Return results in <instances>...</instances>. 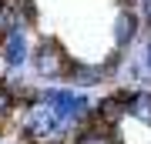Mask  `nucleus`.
<instances>
[{"mask_svg": "<svg viewBox=\"0 0 151 144\" xmlns=\"http://www.w3.org/2000/svg\"><path fill=\"white\" fill-rule=\"evenodd\" d=\"M40 104H47L64 128H77L81 131L84 124H91V117H94L91 101H87L81 91H70V87H47V91H40Z\"/></svg>", "mask_w": 151, "mask_h": 144, "instance_id": "1", "label": "nucleus"}, {"mask_svg": "<svg viewBox=\"0 0 151 144\" xmlns=\"http://www.w3.org/2000/svg\"><path fill=\"white\" fill-rule=\"evenodd\" d=\"M20 131L27 138V144H64V134H67V128L54 117V111L47 104H40V101L27 104Z\"/></svg>", "mask_w": 151, "mask_h": 144, "instance_id": "2", "label": "nucleus"}, {"mask_svg": "<svg viewBox=\"0 0 151 144\" xmlns=\"http://www.w3.org/2000/svg\"><path fill=\"white\" fill-rule=\"evenodd\" d=\"M34 70H37V77L44 80H64L70 64H74V57H67L64 44L57 37H40L37 47H34Z\"/></svg>", "mask_w": 151, "mask_h": 144, "instance_id": "3", "label": "nucleus"}, {"mask_svg": "<svg viewBox=\"0 0 151 144\" xmlns=\"http://www.w3.org/2000/svg\"><path fill=\"white\" fill-rule=\"evenodd\" d=\"M141 34V17L134 10H118V17H114V27H111V37H114V47L128 50L131 44L138 40Z\"/></svg>", "mask_w": 151, "mask_h": 144, "instance_id": "4", "label": "nucleus"}, {"mask_svg": "<svg viewBox=\"0 0 151 144\" xmlns=\"http://www.w3.org/2000/svg\"><path fill=\"white\" fill-rule=\"evenodd\" d=\"M0 54H4V64L10 67V70H17V67L27 64L30 47H27V37H24V27H14V30L4 37V47H0Z\"/></svg>", "mask_w": 151, "mask_h": 144, "instance_id": "5", "label": "nucleus"}, {"mask_svg": "<svg viewBox=\"0 0 151 144\" xmlns=\"http://www.w3.org/2000/svg\"><path fill=\"white\" fill-rule=\"evenodd\" d=\"M124 97L121 94H111V97H104V101H97V107H94V124H101V128H108V131H114L121 124V117H124Z\"/></svg>", "mask_w": 151, "mask_h": 144, "instance_id": "6", "label": "nucleus"}, {"mask_svg": "<svg viewBox=\"0 0 151 144\" xmlns=\"http://www.w3.org/2000/svg\"><path fill=\"white\" fill-rule=\"evenodd\" d=\"M108 77V67H101V64H84V60H74L67 70V84H74V87H94V84H101V80Z\"/></svg>", "mask_w": 151, "mask_h": 144, "instance_id": "7", "label": "nucleus"}, {"mask_svg": "<svg viewBox=\"0 0 151 144\" xmlns=\"http://www.w3.org/2000/svg\"><path fill=\"white\" fill-rule=\"evenodd\" d=\"M124 111L141 124H151V91H121Z\"/></svg>", "mask_w": 151, "mask_h": 144, "instance_id": "8", "label": "nucleus"}, {"mask_svg": "<svg viewBox=\"0 0 151 144\" xmlns=\"http://www.w3.org/2000/svg\"><path fill=\"white\" fill-rule=\"evenodd\" d=\"M74 144H118V138H114V131H108V128L91 121V124H84L74 134Z\"/></svg>", "mask_w": 151, "mask_h": 144, "instance_id": "9", "label": "nucleus"}, {"mask_svg": "<svg viewBox=\"0 0 151 144\" xmlns=\"http://www.w3.org/2000/svg\"><path fill=\"white\" fill-rule=\"evenodd\" d=\"M17 107V94H14V87H7L4 80H0V117H7Z\"/></svg>", "mask_w": 151, "mask_h": 144, "instance_id": "10", "label": "nucleus"}, {"mask_svg": "<svg viewBox=\"0 0 151 144\" xmlns=\"http://www.w3.org/2000/svg\"><path fill=\"white\" fill-rule=\"evenodd\" d=\"M141 70L151 77V34H148V40H145V47H141Z\"/></svg>", "mask_w": 151, "mask_h": 144, "instance_id": "11", "label": "nucleus"}, {"mask_svg": "<svg viewBox=\"0 0 151 144\" xmlns=\"http://www.w3.org/2000/svg\"><path fill=\"white\" fill-rule=\"evenodd\" d=\"M141 24H148L151 30V0H141Z\"/></svg>", "mask_w": 151, "mask_h": 144, "instance_id": "12", "label": "nucleus"}, {"mask_svg": "<svg viewBox=\"0 0 151 144\" xmlns=\"http://www.w3.org/2000/svg\"><path fill=\"white\" fill-rule=\"evenodd\" d=\"M131 4H138V0H121V10H131Z\"/></svg>", "mask_w": 151, "mask_h": 144, "instance_id": "13", "label": "nucleus"}]
</instances>
